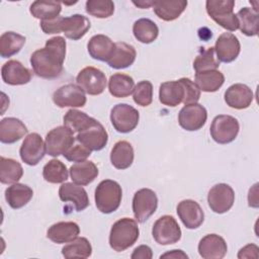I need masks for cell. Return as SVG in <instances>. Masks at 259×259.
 <instances>
[{
  "instance_id": "obj_1",
  "label": "cell",
  "mask_w": 259,
  "mask_h": 259,
  "mask_svg": "<svg viewBox=\"0 0 259 259\" xmlns=\"http://www.w3.org/2000/svg\"><path fill=\"white\" fill-rule=\"evenodd\" d=\"M66 46L64 37L54 36L47 40L45 48L33 52L30 57V65L34 74L44 79L59 77L63 72Z\"/></svg>"
},
{
  "instance_id": "obj_2",
  "label": "cell",
  "mask_w": 259,
  "mask_h": 259,
  "mask_svg": "<svg viewBox=\"0 0 259 259\" xmlns=\"http://www.w3.org/2000/svg\"><path fill=\"white\" fill-rule=\"evenodd\" d=\"M40 28L47 34L63 32L66 37L78 40L90 29V20L82 14H74L68 17L58 16L50 20H41Z\"/></svg>"
},
{
  "instance_id": "obj_3",
  "label": "cell",
  "mask_w": 259,
  "mask_h": 259,
  "mask_svg": "<svg viewBox=\"0 0 259 259\" xmlns=\"http://www.w3.org/2000/svg\"><path fill=\"white\" fill-rule=\"evenodd\" d=\"M140 236L137 221L130 218H122L116 221L109 233V245L116 252H122L132 247Z\"/></svg>"
},
{
  "instance_id": "obj_4",
  "label": "cell",
  "mask_w": 259,
  "mask_h": 259,
  "mask_svg": "<svg viewBox=\"0 0 259 259\" xmlns=\"http://www.w3.org/2000/svg\"><path fill=\"white\" fill-rule=\"evenodd\" d=\"M121 186L114 180H102L96 187L94 199L97 209L102 213H111L115 211L121 202Z\"/></svg>"
},
{
  "instance_id": "obj_5",
  "label": "cell",
  "mask_w": 259,
  "mask_h": 259,
  "mask_svg": "<svg viewBox=\"0 0 259 259\" xmlns=\"http://www.w3.org/2000/svg\"><path fill=\"white\" fill-rule=\"evenodd\" d=\"M234 0H207L206 12L209 17L223 28L235 31L239 28V21L234 13Z\"/></svg>"
},
{
  "instance_id": "obj_6",
  "label": "cell",
  "mask_w": 259,
  "mask_h": 259,
  "mask_svg": "<svg viewBox=\"0 0 259 259\" xmlns=\"http://www.w3.org/2000/svg\"><path fill=\"white\" fill-rule=\"evenodd\" d=\"M240 124L237 118L228 114L217 115L210 124L209 133L212 140L221 145L232 143L238 136Z\"/></svg>"
},
{
  "instance_id": "obj_7",
  "label": "cell",
  "mask_w": 259,
  "mask_h": 259,
  "mask_svg": "<svg viewBox=\"0 0 259 259\" xmlns=\"http://www.w3.org/2000/svg\"><path fill=\"white\" fill-rule=\"evenodd\" d=\"M75 142L74 133L65 125L57 126L51 130L45 140L47 154L52 157L64 155Z\"/></svg>"
},
{
  "instance_id": "obj_8",
  "label": "cell",
  "mask_w": 259,
  "mask_h": 259,
  "mask_svg": "<svg viewBox=\"0 0 259 259\" xmlns=\"http://www.w3.org/2000/svg\"><path fill=\"white\" fill-rule=\"evenodd\" d=\"M181 229L172 215H162L153 225L152 236L159 245H171L181 239Z\"/></svg>"
},
{
  "instance_id": "obj_9",
  "label": "cell",
  "mask_w": 259,
  "mask_h": 259,
  "mask_svg": "<svg viewBox=\"0 0 259 259\" xmlns=\"http://www.w3.org/2000/svg\"><path fill=\"white\" fill-rule=\"evenodd\" d=\"M140 119L139 111L130 104L118 103L110 111V121L114 130L121 134L133 132Z\"/></svg>"
},
{
  "instance_id": "obj_10",
  "label": "cell",
  "mask_w": 259,
  "mask_h": 259,
  "mask_svg": "<svg viewBox=\"0 0 259 259\" xmlns=\"http://www.w3.org/2000/svg\"><path fill=\"white\" fill-rule=\"evenodd\" d=\"M133 211L139 223H145L157 209L158 197L154 190L142 188L133 197Z\"/></svg>"
},
{
  "instance_id": "obj_11",
  "label": "cell",
  "mask_w": 259,
  "mask_h": 259,
  "mask_svg": "<svg viewBox=\"0 0 259 259\" xmlns=\"http://www.w3.org/2000/svg\"><path fill=\"white\" fill-rule=\"evenodd\" d=\"M105 74L95 67H85L82 69L77 77V85L89 95H99L106 87Z\"/></svg>"
},
{
  "instance_id": "obj_12",
  "label": "cell",
  "mask_w": 259,
  "mask_h": 259,
  "mask_svg": "<svg viewBox=\"0 0 259 259\" xmlns=\"http://www.w3.org/2000/svg\"><path fill=\"white\" fill-rule=\"evenodd\" d=\"M235 202L234 189L226 183L213 185L207 194V203L215 213H225L230 210Z\"/></svg>"
},
{
  "instance_id": "obj_13",
  "label": "cell",
  "mask_w": 259,
  "mask_h": 259,
  "mask_svg": "<svg viewBox=\"0 0 259 259\" xmlns=\"http://www.w3.org/2000/svg\"><path fill=\"white\" fill-rule=\"evenodd\" d=\"M207 111L199 103L184 105L178 114V122L182 128L188 132L200 130L206 122Z\"/></svg>"
},
{
  "instance_id": "obj_14",
  "label": "cell",
  "mask_w": 259,
  "mask_h": 259,
  "mask_svg": "<svg viewBox=\"0 0 259 259\" xmlns=\"http://www.w3.org/2000/svg\"><path fill=\"white\" fill-rule=\"evenodd\" d=\"M53 101L60 108L83 107L87 98L85 92L78 85L66 84L54 92Z\"/></svg>"
},
{
  "instance_id": "obj_15",
  "label": "cell",
  "mask_w": 259,
  "mask_h": 259,
  "mask_svg": "<svg viewBox=\"0 0 259 259\" xmlns=\"http://www.w3.org/2000/svg\"><path fill=\"white\" fill-rule=\"evenodd\" d=\"M46 152V144L37 133H31L26 136L19 149L21 160L29 166L37 165L45 157Z\"/></svg>"
},
{
  "instance_id": "obj_16",
  "label": "cell",
  "mask_w": 259,
  "mask_h": 259,
  "mask_svg": "<svg viewBox=\"0 0 259 259\" xmlns=\"http://www.w3.org/2000/svg\"><path fill=\"white\" fill-rule=\"evenodd\" d=\"M177 214L186 229L199 228L204 221V213L198 202L192 199H184L177 205Z\"/></svg>"
},
{
  "instance_id": "obj_17",
  "label": "cell",
  "mask_w": 259,
  "mask_h": 259,
  "mask_svg": "<svg viewBox=\"0 0 259 259\" xmlns=\"http://www.w3.org/2000/svg\"><path fill=\"white\" fill-rule=\"evenodd\" d=\"M213 49L220 62L231 63L238 58L241 45L235 34L232 32H224L218 37Z\"/></svg>"
},
{
  "instance_id": "obj_18",
  "label": "cell",
  "mask_w": 259,
  "mask_h": 259,
  "mask_svg": "<svg viewBox=\"0 0 259 259\" xmlns=\"http://www.w3.org/2000/svg\"><path fill=\"white\" fill-rule=\"evenodd\" d=\"M76 140L91 152L100 151L107 144L108 134L104 126L99 121H97L90 127L78 133Z\"/></svg>"
},
{
  "instance_id": "obj_19",
  "label": "cell",
  "mask_w": 259,
  "mask_h": 259,
  "mask_svg": "<svg viewBox=\"0 0 259 259\" xmlns=\"http://www.w3.org/2000/svg\"><path fill=\"white\" fill-rule=\"evenodd\" d=\"M59 197L64 202H71L76 211H82L89 205L86 190L74 182H65L59 188Z\"/></svg>"
},
{
  "instance_id": "obj_20",
  "label": "cell",
  "mask_w": 259,
  "mask_h": 259,
  "mask_svg": "<svg viewBox=\"0 0 259 259\" xmlns=\"http://www.w3.org/2000/svg\"><path fill=\"white\" fill-rule=\"evenodd\" d=\"M228 246L225 239L217 234L204 236L198 243V253L203 259H222L226 256Z\"/></svg>"
},
{
  "instance_id": "obj_21",
  "label": "cell",
  "mask_w": 259,
  "mask_h": 259,
  "mask_svg": "<svg viewBox=\"0 0 259 259\" xmlns=\"http://www.w3.org/2000/svg\"><path fill=\"white\" fill-rule=\"evenodd\" d=\"M253 92L251 88L242 83L231 85L225 92L224 98L227 105L235 109L248 108L253 101Z\"/></svg>"
},
{
  "instance_id": "obj_22",
  "label": "cell",
  "mask_w": 259,
  "mask_h": 259,
  "mask_svg": "<svg viewBox=\"0 0 259 259\" xmlns=\"http://www.w3.org/2000/svg\"><path fill=\"white\" fill-rule=\"evenodd\" d=\"M1 77L8 85H24L31 80V72L19 61L10 60L2 66Z\"/></svg>"
},
{
  "instance_id": "obj_23",
  "label": "cell",
  "mask_w": 259,
  "mask_h": 259,
  "mask_svg": "<svg viewBox=\"0 0 259 259\" xmlns=\"http://www.w3.org/2000/svg\"><path fill=\"white\" fill-rule=\"evenodd\" d=\"M80 234V228L75 222H59L52 225L47 232V237L56 244L69 243Z\"/></svg>"
},
{
  "instance_id": "obj_24",
  "label": "cell",
  "mask_w": 259,
  "mask_h": 259,
  "mask_svg": "<svg viewBox=\"0 0 259 259\" xmlns=\"http://www.w3.org/2000/svg\"><path fill=\"white\" fill-rule=\"evenodd\" d=\"M26 125L16 117H6L0 121V142L13 144L27 134Z\"/></svg>"
},
{
  "instance_id": "obj_25",
  "label": "cell",
  "mask_w": 259,
  "mask_h": 259,
  "mask_svg": "<svg viewBox=\"0 0 259 259\" xmlns=\"http://www.w3.org/2000/svg\"><path fill=\"white\" fill-rule=\"evenodd\" d=\"M114 47L115 44L104 34L93 35L87 44V50L90 57L101 62H107L109 60Z\"/></svg>"
},
{
  "instance_id": "obj_26",
  "label": "cell",
  "mask_w": 259,
  "mask_h": 259,
  "mask_svg": "<svg viewBox=\"0 0 259 259\" xmlns=\"http://www.w3.org/2000/svg\"><path fill=\"white\" fill-rule=\"evenodd\" d=\"M136 57L137 52L132 45L118 41L115 42L113 53L107 61V64L113 69H124L134 64Z\"/></svg>"
},
{
  "instance_id": "obj_27",
  "label": "cell",
  "mask_w": 259,
  "mask_h": 259,
  "mask_svg": "<svg viewBox=\"0 0 259 259\" xmlns=\"http://www.w3.org/2000/svg\"><path fill=\"white\" fill-rule=\"evenodd\" d=\"M184 95V87L180 79L164 82L159 87V100L169 107H175L183 102Z\"/></svg>"
},
{
  "instance_id": "obj_28",
  "label": "cell",
  "mask_w": 259,
  "mask_h": 259,
  "mask_svg": "<svg viewBox=\"0 0 259 259\" xmlns=\"http://www.w3.org/2000/svg\"><path fill=\"white\" fill-rule=\"evenodd\" d=\"M187 1L185 0H162L153 2V10L155 14L164 21H172L177 19L185 10Z\"/></svg>"
},
{
  "instance_id": "obj_29",
  "label": "cell",
  "mask_w": 259,
  "mask_h": 259,
  "mask_svg": "<svg viewBox=\"0 0 259 259\" xmlns=\"http://www.w3.org/2000/svg\"><path fill=\"white\" fill-rule=\"evenodd\" d=\"M70 176L74 183L85 186L90 184L98 176V168L92 161H83L70 167Z\"/></svg>"
},
{
  "instance_id": "obj_30",
  "label": "cell",
  "mask_w": 259,
  "mask_h": 259,
  "mask_svg": "<svg viewBox=\"0 0 259 259\" xmlns=\"http://www.w3.org/2000/svg\"><path fill=\"white\" fill-rule=\"evenodd\" d=\"M110 162L114 168L119 170L130 168L134 162L133 146L126 141L116 142L110 152Z\"/></svg>"
},
{
  "instance_id": "obj_31",
  "label": "cell",
  "mask_w": 259,
  "mask_h": 259,
  "mask_svg": "<svg viewBox=\"0 0 259 259\" xmlns=\"http://www.w3.org/2000/svg\"><path fill=\"white\" fill-rule=\"evenodd\" d=\"M32 189L22 183H14L5 190V199L13 209H18L26 205L32 198Z\"/></svg>"
},
{
  "instance_id": "obj_32",
  "label": "cell",
  "mask_w": 259,
  "mask_h": 259,
  "mask_svg": "<svg viewBox=\"0 0 259 259\" xmlns=\"http://www.w3.org/2000/svg\"><path fill=\"white\" fill-rule=\"evenodd\" d=\"M135 88L134 79L126 74L115 73L110 76L108 81L109 93L116 98L130 96Z\"/></svg>"
},
{
  "instance_id": "obj_33",
  "label": "cell",
  "mask_w": 259,
  "mask_h": 259,
  "mask_svg": "<svg viewBox=\"0 0 259 259\" xmlns=\"http://www.w3.org/2000/svg\"><path fill=\"white\" fill-rule=\"evenodd\" d=\"M239 21V28L247 36H255L258 34L259 16L258 9L244 7L236 14Z\"/></svg>"
},
{
  "instance_id": "obj_34",
  "label": "cell",
  "mask_w": 259,
  "mask_h": 259,
  "mask_svg": "<svg viewBox=\"0 0 259 259\" xmlns=\"http://www.w3.org/2000/svg\"><path fill=\"white\" fill-rule=\"evenodd\" d=\"M64 125L70 128L73 133H80L91 125L95 124L98 120L89 116L83 111L77 109H69L64 115Z\"/></svg>"
},
{
  "instance_id": "obj_35",
  "label": "cell",
  "mask_w": 259,
  "mask_h": 259,
  "mask_svg": "<svg viewBox=\"0 0 259 259\" xmlns=\"http://www.w3.org/2000/svg\"><path fill=\"white\" fill-rule=\"evenodd\" d=\"M23 175V168L19 162L11 158H0V182L2 184L17 183Z\"/></svg>"
},
{
  "instance_id": "obj_36",
  "label": "cell",
  "mask_w": 259,
  "mask_h": 259,
  "mask_svg": "<svg viewBox=\"0 0 259 259\" xmlns=\"http://www.w3.org/2000/svg\"><path fill=\"white\" fill-rule=\"evenodd\" d=\"M133 33L140 42L151 44L158 37L159 28L153 20L140 18L133 25Z\"/></svg>"
},
{
  "instance_id": "obj_37",
  "label": "cell",
  "mask_w": 259,
  "mask_h": 259,
  "mask_svg": "<svg viewBox=\"0 0 259 259\" xmlns=\"http://www.w3.org/2000/svg\"><path fill=\"white\" fill-rule=\"evenodd\" d=\"M224 82L225 76L218 70L195 74L194 83L203 92H215L223 86Z\"/></svg>"
},
{
  "instance_id": "obj_38",
  "label": "cell",
  "mask_w": 259,
  "mask_h": 259,
  "mask_svg": "<svg viewBox=\"0 0 259 259\" xmlns=\"http://www.w3.org/2000/svg\"><path fill=\"white\" fill-rule=\"evenodd\" d=\"M25 44V37L13 31H6L0 36V56L10 58L22 49Z\"/></svg>"
},
{
  "instance_id": "obj_39",
  "label": "cell",
  "mask_w": 259,
  "mask_h": 259,
  "mask_svg": "<svg viewBox=\"0 0 259 259\" xmlns=\"http://www.w3.org/2000/svg\"><path fill=\"white\" fill-rule=\"evenodd\" d=\"M92 254V246L88 239L77 237L62 248V255L67 259L81 258L85 259Z\"/></svg>"
},
{
  "instance_id": "obj_40",
  "label": "cell",
  "mask_w": 259,
  "mask_h": 259,
  "mask_svg": "<svg viewBox=\"0 0 259 259\" xmlns=\"http://www.w3.org/2000/svg\"><path fill=\"white\" fill-rule=\"evenodd\" d=\"M61 10L62 6L58 1H34L29 7L31 15L37 19H40V21L58 17Z\"/></svg>"
},
{
  "instance_id": "obj_41",
  "label": "cell",
  "mask_w": 259,
  "mask_h": 259,
  "mask_svg": "<svg viewBox=\"0 0 259 259\" xmlns=\"http://www.w3.org/2000/svg\"><path fill=\"white\" fill-rule=\"evenodd\" d=\"M69 173L66 165L57 159H52L42 168V177L49 183H64Z\"/></svg>"
},
{
  "instance_id": "obj_42",
  "label": "cell",
  "mask_w": 259,
  "mask_h": 259,
  "mask_svg": "<svg viewBox=\"0 0 259 259\" xmlns=\"http://www.w3.org/2000/svg\"><path fill=\"white\" fill-rule=\"evenodd\" d=\"M220 67V61L215 56L213 48H200L198 55L194 59L193 69L197 73H202L206 71L217 70Z\"/></svg>"
},
{
  "instance_id": "obj_43",
  "label": "cell",
  "mask_w": 259,
  "mask_h": 259,
  "mask_svg": "<svg viewBox=\"0 0 259 259\" xmlns=\"http://www.w3.org/2000/svg\"><path fill=\"white\" fill-rule=\"evenodd\" d=\"M85 10L89 15L97 18H107L114 12V3L111 0H88Z\"/></svg>"
},
{
  "instance_id": "obj_44",
  "label": "cell",
  "mask_w": 259,
  "mask_h": 259,
  "mask_svg": "<svg viewBox=\"0 0 259 259\" xmlns=\"http://www.w3.org/2000/svg\"><path fill=\"white\" fill-rule=\"evenodd\" d=\"M133 98L135 103L140 106H149L153 101V85L148 80L139 82L133 91Z\"/></svg>"
},
{
  "instance_id": "obj_45",
  "label": "cell",
  "mask_w": 259,
  "mask_h": 259,
  "mask_svg": "<svg viewBox=\"0 0 259 259\" xmlns=\"http://www.w3.org/2000/svg\"><path fill=\"white\" fill-rule=\"evenodd\" d=\"M183 87H184V99L183 103L185 105L191 103H197L200 98V90L196 86V84L191 81L189 78H181L180 79Z\"/></svg>"
},
{
  "instance_id": "obj_46",
  "label": "cell",
  "mask_w": 259,
  "mask_h": 259,
  "mask_svg": "<svg viewBox=\"0 0 259 259\" xmlns=\"http://www.w3.org/2000/svg\"><path fill=\"white\" fill-rule=\"evenodd\" d=\"M91 155V151L83 145H76L71 147L65 154L64 157L71 162H83Z\"/></svg>"
},
{
  "instance_id": "obj_47",
  "label": "cell",
  "mask_w": 259,
  "mask_h": 259,
  "mask_svg": "<svg viewBox=\"0 0 259 259\" xmlns=\"http://www.w3.org/2000/svg\"><path fill=\"white\" fill-rule=\"evenodd\" d=\"M259 248L257 245L255 244H249L246 245L245 247H243L242 249H240L239 253H238V258L242 259V258H255L257 259L259 257Z\"/></svg>"
},
{
  "instance_id": "obj_48",
  "label": "cell",
  "mask_w": 259,
  "mask_h": 259,
  "mask_svg": "<svg viewBox=\"0 0 259 259\" xmlns=\"http://www.w3.org/2000/svg\"><path fill=\"white\" fill-rule=\"evenodd\" d=\"M153 252L152 249L147 245H141L137 247L133 254L131 255L132 259H152Z\"/></svg>"
},
{
  "instance_id": "obj_49",
  "label": "cell",
  "mask_w": 259,
  "mask_h": 259,
  "mask_svg": "<svg viewBox=\"0 0 259 259\" xmlns=\"http://www.w3.org/2000/svg\"><path fill=\"white\" fill-rule=\"evenodd\" d=\"M248 204L251 207H258V183H255L250 189L248 193Z\"/></svg>"
},
{
  "instance_id": "obj_50",
  "label": "cell",
  "mask_w": 259,
  "mask_h": 259,
  "mask_svg": "<svg viewBox=\"0 0 259 259\" xmlns=\"http://www.w3.org/2000/svg\"><path fill=\"white\" fill-rule=\"evenodd\" d=\"M160 258H188V256L182 250H171L160 256Z\"/></svg>"
},
{
  "instance_id": "obj_51",
  "label": "cell",
  "mask_w": 259,
  "mask_h": 259,
  "mask_svg": "<svg viewBox=\"0 0 259 259\" xmlns=\"http://www.w3.org/2000/svg\"><path fill=\"white\" fill-rule=\"evenodd\" d=\"M153 2H154V1H152V0H140V1H135V0H134V1H133V3H134L136 6L142 8V9L152 7V6H153Z\"/></svg>"
}]
</instances>
